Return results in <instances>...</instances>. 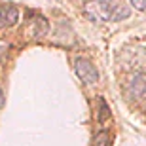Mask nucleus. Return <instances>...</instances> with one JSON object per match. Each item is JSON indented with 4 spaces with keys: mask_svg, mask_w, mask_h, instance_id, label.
Instances as JSON below:
<instances>
[{
    "mask_svg": "<svg viewBox=\"0 0 146 146\" xmlns=\"http://www.w3.org/2000/svg\"><path fill=\"white\" fill-rule=\"evenodd\" d=\"M116 6L112 0H89L86 4V15L91 21H110L114 17Z\"/></svg>",
    "mask_w": 146,
    "mask_h": 146,
    "instance_id": "obj_1",
    "label": "nucleus"
},
{
    "mask_svg": "<svg viewBox=\"0 0 146 146\" xmlns=\"http://www.w3.org/2000/svg\"><path fill=\"white\" fill-rule=\"evenodd\" d=\"M74 70H76V74H78V78H80L84 84H87V86L99 82V70L95 68V65H93L91 61L86 59V57H78V59L74 61Z\"/></svg>",
    "mask_w": 146,
    "mask_h": 146,
    "instance_id": "obj_2",
    "label": "nucleus"
},
{
    "mask_svg": "<svg viewBox=\"0 0 146 146\" xmlns=\"http://www.w3.org/2000/svg\"><path fill=\"white\" fill-rule=\"evenodd\" d=\"M19 19V10L13 4H4L0 6V29L13 27Z\"/></svg>",
    "mask_w": 146,
    "mask_h": 146,
    "instance_id": "obj_3",
    "label": "nucleus"
},
{
    "mask_svg": "<svg viewBox=\"0 0 146 146\" xmlns=\"http://www.w3.org/2000/svg\"><path fill=\"white\" fill-rule=\"evenodd\" d=\"M129 93L135 99H146V72L137 74L129 84Z\"/></svg>",
    "mask_w": 146,
    "mask_h": 146,
    "instance_id": "obj_4",
    "label": "nucleus"
},
{
    "mask_svg": "<svg viewBox=\"0 0 146 146\" xmlns=\"http://www.w3.org/2000/svg\"><path fill=\"white\" fill-rule=\"evenodd\" d=\"M93 146H112L108 131H101V133H97L95 141H93Z\"/></svg>",
    "mask_w": 146,
    "mask_h": 146,
    "instance_id": "obj_5",
    "label": "nucleus"
},
{
    "mask_svg": "<svg viewBox=\"0 0 146 146\" xmlns=\"http://www.w3.org/2000/svg\"><path fill=\"white\" fill-rule=\"evenodd\" d=\"M129 8L125 6V8H119L116 13H114V17H112V21H119V19H123V17H129Z\"/></svg>",
    "mask_w": 146,
    "mask_h": 146,
    "instance_id": "obj_6",
    "label": "nucleus"
},
{
    "mask_svg": "<svg viewBox=\"0 0 146 146\" xmlns=\"http://www.w3.org/2000/svg\"><path fill=\"white\" fill-rule=\"evenodd\" d=\"M131 6L135 8V10H146V0H131Z\"/></svg>",
    "mask_w": 146,
    "mask_h": 146,
    "instance_id": "obj_7",
    "label": "nucleus"
},
{
    "mask_svg": "<svg viewBox=\"0 0 146 146\" xmlns=\"http://www.w3.org/2000/svg\"><path fill=\"white\" fill-rule=\"evenodd\" d=\"M4 106V91H2V87H0V110Z\"/></svg>",
    "mask_w": 146,
    "mask_h": 146,
    "instance_id": "obj_8",
    "label": "nucleus"
},
{
    "mask_svg": "<svg viewBox=\"0 0 146 146\" xmlns=\"http://www.w3.org/2000/svg\"><path fill=\"white\" fill-rule=\"evenodd\" d=\"M49 2H55V4H63L65 0H49Z\"/></svg>",
    "mask_w": 146,
    "mask_h": 146,
    "instance_id": "obj_9",
    "label": "nucleus"
}]
</instances>
